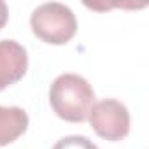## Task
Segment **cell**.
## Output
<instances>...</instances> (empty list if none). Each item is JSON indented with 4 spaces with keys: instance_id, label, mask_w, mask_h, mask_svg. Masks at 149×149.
I'll use <instances>...</instances> for the list:
<instances>
[{
    "instance_id": "6da1fadb",
    "label": "cell",
    "mask_w": 149,
    "mask_h": 149,
    "mask_svg": "<svg viewBox=\"0 0 149 149\" xmlns=\"http://www.w3.org/2000/svg\"><path fill=\"white\" fill-rule=\"evenodd\" d=\"M49 104L58 118L68 123H83L95 105V91L79 74H61L49 88Z\"/></svg>"
},
{
    "instance_id": "7a4b0ae2",
    "label": "cell",
    "mask_w": 149,
    "mask_h": 149,
    "mask_svg": "<svg viewBox=\"0 0 149 149\" xmlns=\"http://www.w3.org/2000/svg\"><path fill=\"white\" fill-rule=\"evenodd\" d=\"M30 26L40 40L53 46H61L76 35L77 19L68 6L60 2H46L33 9Z\"/></svg>"
},
{
    "instance_id": "3957f363",
    "label": "cell",
    "mask_w": 149,
    "mask_h": 149,
    "mask_svg": "<svg viewBox=\"0 0 149 149\" xmlns=\"http://www.w3.org/2000/svg\"><path fill=\"white\" fill-rule=\"evenodd\" d=\"M88 119L95 133L105 140L118 142L130 133V112L126 105L116 98L97 102L91 107Z\"/></svg>"
},
{
    "instance_id": "277c9868",
    "label": "cell",
    "mask_w": 149,
    "mask_h": 149,
    "mask_svg": "<svg viewBox=\"0 0 149 149\" xmlns=\"http://www.w3.org/2000/svg\"><path fill=\"white\" fill-rule=\"evenodd\" d=\"M28 68L26 49L13 39L0 40V91L18 83Z\"/></svg>"
},
{
    "instance_id": "5b68a950",
    "label": "cell",
    "mask_w": 149,
    "mask_h": 149,
    "mask_svg": "<svg viewBox=\"0 0 149 149\" xmlns=\"http://www.w3.org/2000/svg\"><path fill=\"white\" fill-rule=\"evenodd\" d=\"M28 128V114L21 107L0 105V147L18 140Z\"/></svg>"
},
{
    "instance_id": "8992f818",
    "label": "cell",
    "mask_w": 149,
    "mask_h": 149,
    "mask_svg": "<svg viewBox=\"0 0 149 149\" xmlns=\"http://www.w3.org/2000/svg\"><path fill=\"white\" fill-rule=\"evenodd\" d=\"M51 149H98V147L84 135H68L60 139Z\"/></svg>"
},
{
    "instance_id": "52a82bcc",
    "label": "cell",
    "mask_w": 149,
    "mask_h": 149,
    "mask_svg": "<svg viewBox=\"0 0 149 149\" xmlns=\"http://www.w3.org/2000/svg\"><path fill=\"white\" fill-rule=\"evenodd\" d=\"M7 19H9V9H7L6 2L0 0V30L4 28V25L7 23Z\"/></svg>"
}]
</instances>
